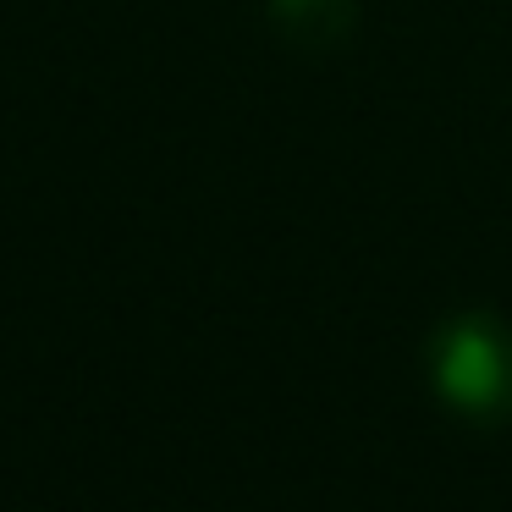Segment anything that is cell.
I'll return each instance as SVG.
<instances>
[{"instance_id": "cell-1", "label": "cell", "mask_w": 512, "mask_h": 512, "mask_svg": "<svg viewBox=\"0 0 512 512\" xmlns=\"http://www.w3.org/2000/svg\"><path fill=\"white\" fill-rule=\"evenodd\" d=\"M435 391L452 408L490 419L512 408V336L490 314H463L435 336Z\"/></svg>"}, {"instance_id": "cell-2", "label": "cell", "mask_w": 512, "mask_h": 512, "mask_svg": "<svg viewBox=\"0 0 512 512\" xmlns=\"http://www.w3.org/2000/svg\"><path fill=\"white\" fill-rule=\"evenodd\" d=\"M270 12H276V23H281L287 39L320 50V45H331V39L347 34L353 0H270Z\"/></svg>"}]
</instances>
